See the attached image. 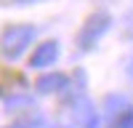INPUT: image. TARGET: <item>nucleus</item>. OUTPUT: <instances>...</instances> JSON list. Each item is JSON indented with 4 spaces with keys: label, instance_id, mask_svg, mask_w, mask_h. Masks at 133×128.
Segmentation results:
<instances>
[{
    "label": "nucleus",
    "instance_id": "f257e3e1",
    "mask_svg": "<svg viewBox=\"0 0 133 128\" xmlns=\"http://www.w3.org/2000/svg\"><path fill=\"white\" fill-rule=\"evenodd\" d=\"M37 29L32 24H16V27H8L0 37V53L5 59H19L21 53L27 51V46L35 40Z\"/></svg>",
    "mask_w": 133,
    "mask_h": 128
},
{
    "label": "nucleus",
    "instance_id": "f03ea898",
    "mask_svg": "<svg viewBox=\"0 0 133 128\" xmlns=\"http://www.w3.org/2000/svg\"><path fill=\"white\" fill-rule=\"evenodd\" d=\"M109 14H104V11H98V14H93L91 19L85 21V27L80 29V37H77V43H80V48L83 51H91L93 46H96V40L107 32V27H109Z\"/></svg>",
    "mask_w": 133,
    "mask_h": 128
},
{
    "label": "nucleus",
    "instance_id": "7ed1b4c3",
    "mask_svg": "<svg viewBox=\"0 0 133 128\" xmlns=\"http://www.w3.org/2000/svg\"><path fill=\"white\" fill-rule=\"evenodd\" d=\"M56 59H59V43H56V40H48V43H43V46H37V51L32 53L29 67L43 69V67H51Z\"/></svg>",
    "mask_w": 133,
    "mask_h": 128
},
{
    "label": "nucleus",
    "instance_id": "20e7f679",
    "mask_svg": "<svg viewBox=\"0 0 133 128\" xmlns=\"http://www.w3.org/2000/svg\"><path fill=\"white\" fill-rule=\"evenodd\" d=\"M66 85V78L61 72H51V75H43V78H37V83H35V88L40 91V93H51V91H61Z\"/></svg>",
    "mask_w": 133,
    "mask_h": 128
},
{
    "label": "nucleus",
    "instance_id": "39448f33",
    "mask_svg": "<svg viewBox=\"0 0 133 128\" xmlns=\"http://www.w3.org/2000/svg\"><path fill=\"white\" fill-rule=\"evenodd\" d=\"M77 120H80V128H98V115L88 101L80 104V112H77Z\"/></svg>",
    "mask_w": 133,
    "mask_h": 128
},
{
    "label": "nucleus",
    "instance_id": "423d86ee",
    "mask_svg": "<svg viewBox=\"0 0 133 128\" xmlns=\"http://www.w3.org/2000/svg\"><path fill=\"white\" fill-rule=\"evenodd\" d=\"M128 75H130V78H133V61H130V67H128Z\"/></svg>",
    "mask_w": 133,
    "mask_h": 128
},
{
    "label": "nucleus",
    "instance_id": "0eeeda50",
    "mask_svg": "<svg viewBox=\"0 0 133 128\" xmlns=\"http://www.w3.org/2000/svg\"><path fill=\"white\" fill-rule=\"evenodd\" d=\"M11 3H29V0H11Z\"/></svg>",
    "mask_w": 133,
    "mask_h": 128
},
{
    "label": "nucleus",
    "instance_id": "6e6552de",
    "mask_svg": "<svg viewBox=\"0 0 133 128\" xmlns=\"http://www.w3.org/2000/svg\"><path fill=\"white\" fill-rule=\"evenodd\" d=\"M11 128H27V125H11Z\"/></svg>",
    "mask_w": 133,
    "mask_h": 128
}]
</instances>
